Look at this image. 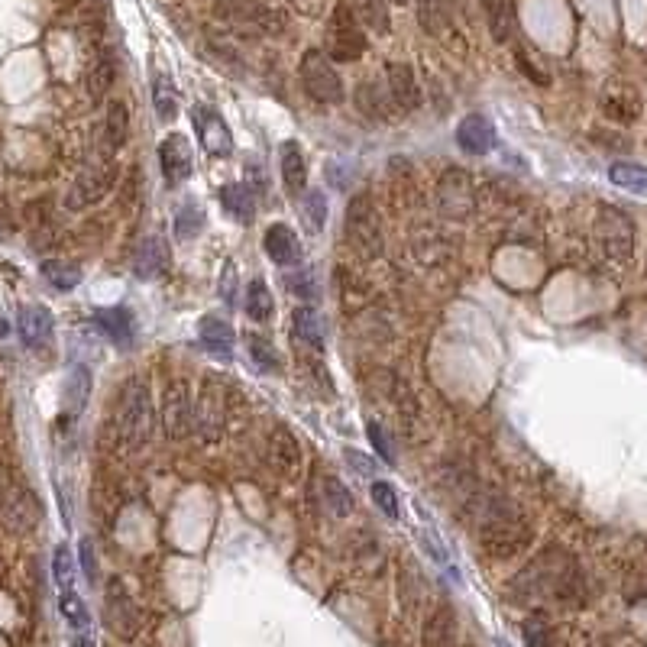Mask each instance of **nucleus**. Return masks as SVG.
Returning <instances> with one entry per match:
<instances>
[{
  "instance_id": "49",
  "label": "nucleus",
  "mask_w": 647,
  "mask_h": 647,
  "mask_svg": "<svg viewBox=\"0 0 647 647\" xmlns=\"http://www.w3.org/2000/svg\"><path fill=\"white\" fill-rule=\"evenodd\" d=\"M369 495H373V502L379 505V512L385 518H398V495L385 479H376V483L369 486Z\"/></svg>"
},
{
  "instance_id": "45",
  "label": "nucleus",
  "mask_w": 647,
  "mask_h": 647,
  "mask_svg": "<svg viewBox=\"0 0 647 647\" xmlns=\"http://www.w3.org/2000/svg\"><path fill=\"white\" fill-rule=\"evenodd\" d=\"M246 347H250L253 363L263 369V373H279V356H275V347L266 337L250 334V337H246Z\"/></svg>"
},
{
  "instance_id": "50",
  "label": "nucleus",
  "mask_w": 647,
  "mask_h": 647,
  "mask_svg": "<svg viewBox=\"0 0 647 647\" xmlns=\"http://www.w3.org/2000/svg\"><path fill=\"white\" fill-rule=\"evenodd\" d=\"M366 434H369V444H373V450L379 453V460H382V463H395L389 434L382 431V424H379V421H369V424H366Z\"/></svg>"
},
{
  "instance_id": "10",
  "label": "nucleus",
  "mask_w": 647,
  "mask_h": 647,
  "mask_svg": "<svg viewBox=\"0 0 647 647\" xmlns=\"http://www.w3.org/2000/svg\"><path fill=\"white\" fill-rule=\"evenodd\" d=\"M298 75H301V88H305V94L311 101L343 104V81L337 75L334 62H330L321 49H308L305 55H301Z\"/></svg>"
},
{
  "instance_id": "17",
  "label": "nucleus",
  "mask_w": 647,
  "mask_h": 647,
  "mask_svg": "<svg viewBox=\"0 0 647 647\" xmlns=\"http://www.w3.org/2000/svg\"><path fill=\"white\" fill-rule=\"evenodd\" d=\"M266 457H269V466L279 476L292 479L298 476L301 470V444L295 440V434L288 428H272L269 431V440H266Z\"/></svg>"
},
{
  "instance_id": "26",
  "label": "nucleus",
  "mask_w": 647,
  "mask_h": 647,
  "mask_svg": "<svg viewBox=\"0 0 647 647\" xmlns=\"http://www.w3.org/2000/svg\"><path fill=\"white\" fill-rule=\"evenodd\" d=\"M292 334L305 350H311L314 356L324 353V337H327V327L324 318L314 308H298L292 314Z\"/></svg>"
},
{
  "instance_id": "2",
  "label": "nucleus",
  "mask_w": 647,
  "mask_h": 647,
  "mask_svg": "<svg viewBox=\"0 0 647 647\" xmlns=\"http://www.w3.org/2000/svg\"><path fill=\"white\" fill-rule=\"evenodd\" d=\"M586 596L583 573L576 560L563 550L550 547L538 554L525 570L512 580V599L515 602H544L554 599L560 605H580Z\"/></svg>"
},
{
  "instance_id": "46",
  "label": "nucleus",
  "mask_w": 647,
  "mask_h": 647,
  "mask_svg": "<svg viewBox=\"0 0 647 647\" xmlns=\"http://www.w3.org/2000/svg\"><path fill=\"white\" fill-rule=\"evenodd\" d=\"M59 612L72 628H78V631L88 628V609H85V602L78 599L75 589H65V593L59 596Z\"/></svg>"
},
{
  "instance_id": "11",
  "label": "nucleus",
  "mask_w": 647,
  "mask_h": 647,
  "mask_svg": "<svg viewBox=\"0 0 647 647\" xmlns=\"http://www.w3.org/2000/svg\"><path fill=\"white\" fill-rule=\"evenodd\" d=\"M162 428L169 440H185L191 431H195V398H191V389L185 379L169 382L162 398Z\"/></svg>"
},
{
  "instance_id": "12",
  "label": "nucleus",
  "mask_w": 647,
  "mask_h": 647,
  "mask_svg": "<svg viewBox=\"0 0 647 647\" xmlns=\"http://www.w3.org/2000/svg\"><path fill=\"white\" fill-rule=\"evenodd\" d=\"M437 208L450 220H466L476 211V191L473 178L466 169H447L444 178L437 182Z\"/></svg>"
},
{
  "instance_id": "18",
  "label": "nucleus",
  "mask_w": 647,
  "mask_h": 647,
  "mask_svg": "<svg viewBox=\"0 0 647 647\" xmlns=\"http://www.w3.org/2000/svg\"><path fill=\"white\" fill-rule=\"evenodd\" d=\"M17 324H20V337H23V343H26L30 350L43 353V350L52 347L55 321H52L49 308H43V305H23Z\"/></svg>"
},
{
  "instance_id": "19",
  "label": "nucleus",
  "mask_w": 647,
  "mask_h": 647,
  "mask_svg": "<svg viewBox=\"0 0 647 647\" xmlns=\"http://www.w3.org/2000/svg\"><path fill=\"white\" fill-rule=\"evenodd\" d=\"M169 266H172V250L162 237H146L133 256V272H136V279H143V282L162 279V275L169 272Z\"/></svg>"
},
{
  "instance_id": "29",
  "label": "nucleus",
  "mask_w": 647,
  "mask_h": 647,
  "mask_svg": "<svg viewBox=\"0 0 647 647\" xmlns=\"http://www.w3.org/2000/svg\"><path fill=\"white\" fill-rule=\"evenodd\" d=\"M220 208H224L237 224H250L256 217V201H253V188H246L240 182H230L220 188Z\"/></svg>"
},
{
  "instance_id": "23",
  "label": "nucleus",
  "mask_w": 647,
  "mask_h": 647,
  "mask_svg": "<svg viewBox=\"0 0 647 647\" xmlns=\"http://www.w3.org/2000/svg\"><path fill=\"white\" fill-rule=\"evenodd\" d=\"M198 337H201V347L208 350L211 356H220V360H230V356H233L237 334H233L230 321L217 318V314H204V318L198 321Z\"/></svg>"
},
{
  "instance_id": "52",
  "label": "nucleus",
  "mask_w": 647,
  "mask_h": 647,
  "mask_svg": "<svg viewBox=\"0 0 647 647\" xmlns=\"http://www.w3.org/2000/svg\"><path fill=\"white\" fill-rule=\"evenodd\" d=\"M518 65H521V72H525L531 81H538V85H547V75H544V72H538V68H534L521 52H518Z\"/></svg>"
},
{
  "instance_id": "42",
  "label": "nucleus",
  "mask_w": 647,
  "mask_h": 647,
  "mask_svg": "<svg viewBox=\"0 0 647 647\" xmlns=\"http://www.w3.org/2000/svg\"><path fill=\"white\" fill-rule=\"evenodd\" d=\"M609 178H612V185L625 188V191H647V169H641L635 162H612Z\"/></svg>"
},
{
  "instance_id": "44",
  "label": "nucleus",
  "mask_w": 647,
  "mask_h": 647,
  "mask_svg": "<svg viewBox=\"0 0 647 647\" xmlns=\"http://www.w3.org/2000/svg\"><path fill=\"white\" fill-rule=\"evenodd\" d=\"M356 17H360L369 30L376 33H389V7H385V0H356Z\"/></svg>"
},
{
  "instance_id": "20",
  "label": "nucleus",
  "mask_w": 647,
  "mask_h": 647,
  "mask_svg": "<svg viewBox=\"0 0 647 647\" xmlns=\"http://www.w3.org/2000/svg\"><path fill=\"white\" fill-rule=\"evenodd\" d=\"M457 146L466 156H489L495 149V127L483 114H470L457 127Z\"/></svg>"
},
{
  "instance_id": "16",
  "label": "nucleus",
  "mask_w": 647,
  "mask_h": 647,
  "mask_svg": "<svg viewBox=\"0 0 647 647\" xmlns=\"http://www.w3.org/2000/svg\"><path fill=\"white\" fill-rule=\"evenodd\" d=\"M159 165L165 175V185L178 188L191 178V146L182 133H169L159 146Z\"/></svg>"
},
{
  "instance_id": "48",
  "label": "nucleus",
  "mask_w": 647,
  "mask_h": 647,
  "mask_svg": "<svg viewBox=\"0 0 647 647\" xmlns=\"http://www.w3.org/2000/svg\"><path fill=\"white\" fill-rule=\"evenodd\" d=\"M285 285H288V292H292L295 298H301V301H318V285H314V275L308 269L305 272H288Z\"/></svg>"
},
{
  "instance_id": "34",
  "label": "nucleus",
  "mask_w": 647,
  "mask_h": 647,
  "mask_svg": "<svg viewBox=\"0 0 647 647\" xmlns=\"http://www.w3.org/2000/svg\"><path fill=\"white\" fill-rule=\"evenodd\" d=\"M479 4H483L492 39L508 43V36H512V0H479Z\"/></svg>"
},
{
  "instance_id": "6",
  "label": "nucleus",
  "mask_w": 647,
  "mask_h": 647,
  "mask_svg": "<svg viewBox=\"0 0 647 647\" xmlns=\"http://www.w3.org/2000/svg\"><path fill=\"white\" fill-rule=\"evenodd\" d=\"M366 52V33L350 4H337L327 20V59L330 62H360Z\"/></svg>"
},
{
  "instance_id": "7",
  "label": "nucleus",
  "mask_w": 647,
  "mask_h": 647,
  "mask_svg": "<svg viewBox=\"0 0 647 647\" xmlns=\"http://www.w3.org/2000/svg\"><path fill=\"white\" fill-rule=\"evenodd\" d=\"M39 518V505L33 499V492L23 486V479L10 470L7 463H0V521L10 531H30Z\"/></svg>"
},
{
  "instance_id": "28",
  "label": "nucleus",
  "mask_w": 647,
  "mask_h": 647,
  "mask_svg": "<svg viewBox=\"0 0 647 647\" xmlns=\"http://www.w3.org/2000/svg\"><path fill=\"white\" fill-rule=\"evenodd\" d=\"M94 324H98L101 334H107L114 343H120V347H130V340H133V314L127 308H98L94 311Z\"/></svg>"
},
{
  "instance_id": "31",
  "label": "nucleus",
  "mask_w": 647,
  "mask_h": 647,
  "mask_svg": "<svg viewBox=\"0 0 647 647\" xmlns=\"http://www.w3.org/2000/svg\"><path fill=\"white\" fill-rule=\"evenodd\" d=\"M424 647H457V618L450 605H440L424 628Z\"/></svg>"
},
{
  "instance_id": "15",
  "label": "nucleus",
  "mask_w": 647,
  "mask_h": 647,
  "mask_svg": "<svg viewBox=\"0 0 647 647\" xmlns=\"http://www.w3.org/2000/svg\"><path fill=\"white\" fill-rule=\"evenodd\" d=\"M641 94L635 85H628V81H612V85H605L602 91V114L605 120L618 123V127H631L638 117H641Z\"/></svg>"
},
{
  "instance_id": "1",
  "label": "nucleus",
  "mask_w": 647,
  "mask_h": 647,
  "mask_svg": "<svg viewBox=\"0 0 647 647\" xmlns=\"http://www.w3.org/2000/svg\"><path fill=\"white\" fill-rule=\"evenodd\" d=\"M470 525L476 531L479 547L495 560H512L534 538L531 518L521 512V505L502 492H483L466 505Z\"/></svg>"
},
{
  "instance_id": "36",
  "label": "nucleus",
  "mask_w": 647,
  "mask_h": 647,
  "mask_svg": "<svg viewBox=\"0 0 647 647\" xmlns=\"http://www.w3.org/2000/svg\"><path fill=\"white\" fill-rule=\"evenodd\" d=\"M356 104H360L373 120H382V123L392 120V107H389L392 98L376 85V81H366V85L356 88Z\"/></svg>"
},
{
  "instance_id": "22",
  "label": "nucleus",
  "mask_w": 647,
  "mask_h": 647,
  "mask_svg": "<svg viewBox=\"0 0 647 647\" xmlns=\"http://www.w3.org/2000/svg\"><path fill=\"white\" fill-rule=\"evenodd\" d=\"M263 250L275 266H295L301 263V240L288 224H272L263 237Z\"/></svg>"
},
{
  "instance_id": "38",
  "label": "nucleus",
  "mask_w": 647,
  "mask_h": 647,
  "mask_svg": "<svg viewBox=\"0 0 647 647\" xmlns=\"http://www.w3.org/2000/svg\"><path fill=\"white\" fill-rule=\"evenodd\" d=\"M418 20H421V26H424V33L444 36L447 26H450L447 0H418Z\"/></svg>"
},
{
  "instance_id": "41",
  "label": "nucleus",
  "mask_w": 647,
  "mask_h": 647,
  "mask_svg": "<svg viewBox=\"0 0 647 647\" xmlns=\"http://www.w3.org/2000/svg\"><path fill=\"white\" fill-rule=\"evenodd\" d=\"M301 214H305V224L311 233H321L324 224H327V198H324V191L318 188H311L301 195Z\"/></svg>"
},
{
  "instance_id": "21",
  "label": "nucleus",
  "mask_w": 647,
  "mask_h": 647,
  "mask_svg": "<svg viewBox=\"0 0 647 647\" xmlns=\"http://www.w3.org/2000/svg\"><path fill=\"white\" fill-rule=\"evenodd\" d=\"M389 98L398 110H405V114L421 107V88H418L415 68L405 62L389 65Z\"/></svg>"
},
{
  "instance_id": "5",
  "label": "nucleus",
  "mask_w": 647,
  "mask_h": 647,
  "mask_svg": "<svg viewBox=\"0 0 647 647\" xmlns=\"http://www.w3.org/2000/svg\"><path fill=\"white\" fill-rule=\"evenodd\" d=\"M347 240L363 259H379L385 253L382 217L369 195H356L347 204Z\"/></svg>"
},
{
  "instance_id": "13",
  "label": "nucleus",
  "mask_w": 647,
  "mask_h": 647,
  "mask_svg": "<svg viewBox=\"0 0 647 647\" xmlns=\"http://www.w3.org/2000/svg\"><path fill=\"white\" fill-rule=\"evenodd\" d=\"M104 625L120 641H133L136 631H140V612H136L127 586L120 580H110L104 589Z\"/></svg>"
},
{
  "instance_id": "30",
  "label": "nucleus",
  "mask_w": 647,
  "mask_h": 647,
  "mask_svg": "<svg viewBox=\"0 0 647 647\" xmlns=\"http://www.w3.org/2000/svg\"><path fill=\"white\" fill-rule=\"evenodd\" d=\"M91 398V369L88 366H72L68 369V382H65V415L78 418L85 411Z\"/></svg>"
},
{
  "instance_id": "14",
  "label": "nucleus",
  "mask_w": 647,
  "mask_h": 647,
  "mask_svg": "<svg viewBox=\"0 0 647 647\" xmlns=\"http://www.w3.org/2000/svg\"><path fill=\"white\" fill-rule=\"evenodd\" d=\"M191 123H195V133H198V143L208 156L214 159H227L233 153V136L227 130V123L220 120V114L214 107H195L191 110Z\"/></svg>"
},
{
  "instance_id": "27",
  "label": "nucleus",
  "mask_w": 647,
  "mask_h": 647,
  "mask_svg": "<svg viewBox=\"0 0 647 647\" xmlns=\"http://www.w3.org/2000/svg\"><path fill=\"white\" fill-rule=\"evenodd\" d=\"M279 169H282V182L288 188V195H305L308 191V165H305V156H301V146L295 140L282 143Z\"/></svg>"
},
{
  "instance_id": "37",
  "label": "nucleus",
  "mask_w": 647,
  "mask_h": 647,
  "mask_svg": "<svg viewBox=\"0 0 647 647\" xmlns=\"http://www.w3.org/2000/svg\"><path fill=\"white\" fill-rule=\"evenodd\" d=\"M321 492H324V505H327V512L334 515V518H347V515H353V508H356V502H353V492L340 483L337 476H327L324 479V486H321Z\"/></svg>"
},
{
  "instance_id": "54",
  "label": "nucleus",
  "mask_w": 647,
  "mask_h": 647,
  "mask_svg": "<svg viewBox=\"0 0 647 647\" xmlns=\"http://www.w3.org/2000/svg\"><path fill=\"white\" fill-rule=\"evenodd\" d=\"M72 647H94V641H91V638L85 635V631H78V635H75V641H72Z\"/></svg>"
},
{
  "instance_id": "24",
  "label": "nucleus",
  "mask_w": 647,
  "mask_h": 647,
  "mask_svg": "<svg viewBox=\"0 0 647 647\" xmlns=\"http://www.w3.org/2000/svg\"><path fill=\"white\" fill-rule=\"evenodd\" d=\"M195 415H198V428L204 431V437L217 440L220 431H224V392H220L214 382H208L201 389Z\"/></svg>"
},
{
  "instance_id": "47",
  "label": "nucleus",
  "mask_w": 647,
  "mask_h": 647,
  "mask_svg": "<svg viewBox=\"0 0 647 647\" xmlns=\"http://www.w3.org/2000/svg\"><path fill=\"white\" fill-rule=\"evenodd\" d=\"M52 573H55V583H59V593H65V589H75V563H72V554H68L65 544L55 547Z\"/></svg>"
},
{
  "instance_id": "56",
  "label": "nucleus",
  "mask_w": 647,
  "mask_h": 647,
  "mask_svg": "<svg viewBox=\"0 0 647 647\" xmlns=\"http://www.w3.org/2000/svg\"><path fill=\"white\" fill-rule=\"evenodd\" d=\"M392 4H405V0H392Z\"/></svg>"
},
{
  "instance_id": "32",
  "label": "nucleus",
  "mask_w": 647,
  "mask_h": 647,
  "mask_svg": "<svg viewBox=\"0 0 647 647\" xmlns=\"http://www.w3.org/2000/svg\"><path fill=\"white\" fill-rule=\"evenodd\" d=\"M114 78H117V59L110 52H101L98 59H94V65H91V72H88V94H91L94 104H101L107 98Z\"/></svg>"
},
{
  "instance_id": "51",
  "label": "nucleus",
  "mask_w": 647,
  "mask_h": 647,
  "mask_svg": "<svg viewBox=\"0 0 647 647\" xmlns=\"http://www.w3.org/2000/svg\"><path fill=\"white\" fill-rule=\"evenodd\" d=\"M81 570H85V576L94 583V576H98V557H94V544L88 538L81 541Z\"/></svg>"
},
{
  "instance_id": "33",
  "label": "nucleus",
  "mask_w": 647,
  "mask_h": 647,
  "mask_svg": "<svg viewBox=\"0 0 647 647\" xmlns=\"http://www.w3.org/2000/svg\"><path fill=\"white\" fill-rule=\"evenodd\" d=\"M43 279L55 288V292H72V288L81 285V269L75 263H68V259H43Z\"/></svg>"
},
{
  "instance_id": "43",
  "label": "nucleus",
  "mask_w": 647,
  "mask_h": 647,
  "mask_svg": "<svg viewBox=\"0 0 647 647\" xmlns=\"http://www.w3.org/2000/svg\"><path fill=\"white\" fill-rule=\"evenodd\" d=\"M153 107L159 120H172L178 110V98H175V85L169 75H156L153 78Z\"/></svg>"
},
{
  "instance_id": "8",
  "label": "nucleus",
  "mask_w": 647,
  "mask_h": 647,
  "mask_svg": "<svg viewBox=\"0 0 647 647\" xmlns=\"http://www.w3.org/2000/svg\"><path fill=\"white\" fill-rule=\"evenodd\" d=\"M117 178H120V165L114 159H104L101 165H88L85 172H78V178L72 185H68L65 191V211H88L94 208V204H101L107 195H110V188L117 185Z\"/></svg>"
},
{
  "instance_id": "25",
  "label": "nucleus",
  "mask_w": 647,
  "mask_h": 647,
  "mask_svg": "<svg viewBox=\"0 0 647 647\" xmlns=\"http://www.w3.org/2000/svg\"><path fill=\"white\" fill-rule=\"evenodd\" d=\"M127 130H130V114H127V104L120 98H114L107 104V114H104V133H101V146H104V159H114L117 149L127 143Z\"/></svg>"
},
{
  "instance_id": "55",
  "label": "nucleus",
  "mask_w": 647,
  "mask_h": 647,
  "mask_svg": "<svg viewBox=\"0 0 647 647\" xmlns=\"http://www.w3.org/2000/svg\"><path fill=\"white\" fill-rule=\"evenodd\" d=\"M78 4H81V0H59L62 10H72V7H78Z\"/></svg>"
},
{
  "instance_id": "39",
  "label": "nucleus",
  "mask_w": 647,
  "mask_h": 647,
  "mask_svg": "<svg viewBox=\"0 0 647 647\" xmlns=\"http://www.w3.org/2000/svg\"><path fill=\"white\" fill-rule=\"evenodd\" d=\"M521 635H525L528 647H557L554 622H550L544 612H534L531 618H525V625H521Z\"/></svg>"
},
{
  "instance_id": "3",
  "label": "nucleus",
  "mask_w": 647,
  "mask_h": 647,
  "mask_svg": "<svg viewBox=\"0 0 647 647\" xmlns=\"http://www.w3.org/2000/svg\"><path fill=\"white\" fill-rule=\"evenodd\" d=\"M153 424H156V411H153V395H149L146 379L133 376L120 392V405H117V440L123 450H140L149 444L153 437Z\"/></svg>"
},
{
  "instance_id": "9",
  "label": "nucleus",
  "mask_w": 647,
  "mask_h": 647,
  "mask_svg": "<svg viewBox=\"0 0 647 647\" xmlns=\"http://www.w3.org/2000/svg\"><path fill=\"white\" fill-rule=\"evenodd\" d=\"M214 13L224 23H230L233 30L253 33V36H275L282 33V13H275L256 0H214Z\"/></svg>"
},
{
  "instance_id": "53",
  "label": "nucleus",
  "mask_w": 647,
  "mask_h": 647,
  "mask_svg": "<svg viewBox=\"0 0 647 647\" xmlns=\"http://www.w3.org/2000/svg\"><path fill=\"white\" fill-rule=\"evenodd\" d=\"M220 295H224L227 301L233 298V263H227L224 275H220Z\"/></svg>"
},
{
  "instance_id": "35",
  "label": "nucleus",
  "mask_w": 647,
  "mask_h": 647,
  "mask_svg": "<svg viewBox=\"0 0 647 647\" xmlns=\"http://www.w3.org/2000/svg\"><path fill=\"white\" fill-rule=\"evenodd\" d=\"M246 318L256 321V324H269L272 321V314H275V301L269 295V288L266 282H259L253 279L250 285H246Z\"/></svg>"
},
{
  "instance_id": "40",
  "label": "nucleus",
  "mask_w": 647,
  "mask_h": 647,
  "mask_svg": "<svg viewBox=\"0 0 647 647\" xmlns=\"http://www.w3.org/2000/svg\"><path fill=\"white\" fill-rule=\"evenodd\" d=\"M204 227V211L198 201H185L182 208L175 211V237L178 240H191L198 237Z\"/></svg>"
},
{
  "instance_id": "4",
  "label": "nucleus",
  "mask_w": 647,
  "mask_h": 647,
  "mask_svg": "<svg viewBox=\"0 0 647 647\" xmlns=\"http://www.w3.org/2000/svg\"><path fill=\"white\" fill-rule=\"evenodd\" d=\"M593 237H596L599 253L609 259V263L628 266L631 259H635V224H631V217L625 211L602 204L596 214Z\"/></svg>"
}]
</instances>
